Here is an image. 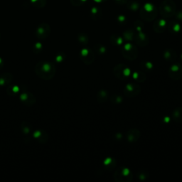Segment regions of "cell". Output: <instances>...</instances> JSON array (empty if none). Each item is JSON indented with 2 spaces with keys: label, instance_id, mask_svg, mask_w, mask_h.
<instances>
[{
  "label": "cell",
  "instance_id": "obj_1",
  "mask_svg": "<svg viewBox=\"0 0 182 182\" xmlns=\"http://www.w3.org/2000/svg\"><path fill=\"white\" fill-rule=\"evenodd\" d=\"M34 71L37 76L43 80H51L56 74V67L49 61H41L35 66Z\"/></svg>",
  "mask_w": 182,
  "mask_h": 182
},
{
  "label": "cell",
  "instance_id": "obj_2",
  "mask_svg": "<svg viewBox=\"0 0 182 182\" xmlns=\"http://www.w3.org/2000/svg\"><path fill=\"white\" fill-rule=\"evenodd\" d=\"M176 4L172 0H164L160 6V12L164 18H170L176 13Z\"/></svg>",
  "mask_w": 182,
  "mask_h": 182
},
{
  "label": "cell",
  "instance_id": "obj_3",
  "mask_svg": "<svg viewBox=\"0 0 182 182\" xmlns=\"http://www.w3.org/2000/svg\"><path fill=\"white\" fill-rule=\"evenodd\" d=\"M113 178L117 182H130L133 178V176L128 168L120 167L115 171Z\"/></svg>",
  "mask_w": 182,
  "mask_h": 182
},
{
  "label": "cell",
  "instance_id": "obj_4",
  "mask_svg": "<svg viewBox=\"0 0 182 182\" xmlns=\"http://www.w3.org/2000/svg\"><path fill=\"white\" fill-rule=\"evenodd\" d=\"M139 15L143 20L150 22L156 18L157 16V9L152 4H146L140 9Z\"/></svg>",
  "mask_w": 182,
  "mask_h": 182
},
{
  "label": "cell",
  "instance_id": "obj_5",
  "mask_svg": "<svg viewBox=\"0 0 182 182\" xmlns=\"http://www.w3.org/2000/svg\"><path fill=\"white\" fill-rule=\"evenodd\" d=\"M122 54L125 58L129 61H134L138 56L137 48L131 44H127L122 47Z\"/></svg>",
  "mask_w": 182,
  "mask_h": 182
},
{
  "label": "cell",
  "instance_id": "obj_6",
  "mask_svg": "<svg viewBox=\"0 0 182 182\" xmlns=\"http://www.w3.org/2000/svg\"><path fill=\"white\" fill-rule=\"evenodd\" d=\"M113 73L115 77L119 78L120 80H125L129 78L131 75V71L129 67L123 63H119L115 66L113 69Z\"/></svg>",
  "mask_w": 182,
  "mask_h": 182
},
{
  "label": "cell",
  "instance_id": "obj_7",
  "mask_svg": "<svg viewBox=\"0 0 182 182\" xmlns=\"http://www.w3.org/2000/svg\"><path fill=\"white\" fill-rule=\"evenodd\" d=\"M124 95L129 98L137 97L141 93V87L136 83H128L124 88Z\"/></svg>",
  "mask_w": 182,
  "mask_h": 182
},
{
  "label": "cell",
  "instance_id": "obj_8",
  "mask_svg": "<svg viewBox=\"0 0 182 182\" xmlns=\"http://www.w3.org/2000/svg\"><path fill=\"white\" fill-rule=\"evenodd\" d=\"M80 58L81 61L86 65H91L95 61L94 52L91 49L85 48L80 51Z\"/></svg>",
  "mask_w": 182,
  "mask_h": 182
},
{
  "label": "cell",
  "instance_id": "obj_9",
  "mask_svg": "<svg viewBox=\"0 0 182 182\" xmlns=\"http://www.w3.org/2000/svg\"><path fill=\"white\" fill-rule=\"evenodd\" d=\"M51 33V28L49 26V24H46V23H43L41 24L39 26L37 27L35 32V35L38 39L44 40L48 38Z\"/></svg>",
  "mask_w": 182,
  "mask_h": 182
},
{
  "label": "cell",
  "instance_id": "obj_10",
  "mask_svg": "<svg viewBox=\"0 0 182 182\" xmlns=\"http://www.w3.org/2000/svg\"><path fill=\"white\" fill-rule=\"evenodd\" d=\"M168 73L172 80H180L182 78V66L179 63H174L169 68Z\"/></svg>",
  "mask_w": 182,
  "mask_h": 182
},
{
  "label": "cell",
  "instance_id": "obj_11",
  "mask_svg": "<svg viewBox=\"0 0 182 182\" xmlns=\"http://www.w3.org/2000/svg\"><path fill=\"white\" fill-rule=\"evenodd\" d=\"M135 41L137 45L141 47L146 46L149 44V38L145 33H142L141 31H139L137 34H135Z\"/></svg>",
  "mask_w": 182,
  "mask_h": 182
},
{
  "label": "cell",
  "instance_id": "obj_12",
  "mask_svg": "<svg viewBox=\"0 0 182 182\" xmlns=\"http://www.w3.org/2000/svg\"><path fill=\"white\" fill-rule=\"evenodd\" d=\"M20 99L22 103L27 106H31L35 103L34 96L30 92H26V93H22L21 95Z\"/></svg>",
  "mask_w": 182,
  "mask_h": 182
},
{
  "label": "cell",
  "instance_id": "obj_13",
  "mask_svg": "<svg viewBox=\"0 0 182 182\" xmlns=\"http://www.w3.org/2000/svg\"><path fill=\"white\" fill-rule=\"evenodd\" d=\"M140 138V132L137 129L130 130L127 134V139L129 142L135 143Z\"/></svg>",
  "mask_w": 182,
  "mask_h": 182
},
{
  "label": "cell",
  "instance_id": "obj_14",
  "mask_svg": "<svg viewBox=\"0 0 182 182\" xmlns=\"http://www.w3.org/2000/svg\"><path fill=\"white\" fill-rule=\"evenodd\" d=\"M167 27V24L164 19H159L155 22L153 25L154 31L157 33H162L165 31Z\"/></svg>",
  "mask_w": 182,
  "mask_h": 182
},
{
  "label": "cell",
  "instance_id": "obj_15",
  "mask_svg": "<svg viewBox=\"0 0 182 182\" xmlns=\"http://www.w3.org/2000/svg\"><path fill=\"white\" fill-rule=\"evenodd\" d=\"M164 58L169 62H174L177 58V54L174 50L169 49L164 52Z\"/></svg>",
  "mask_w": 182,
  "mask_h": 182
},
{
  "label": "cell",
  "instance_id": "obj_16",
  "mask_svg": "<svg viewBox=\"0 0 182 182\" xmlns=\"http://www.w3.org/2000/svg\"><path fill=\"white\" fill-rule=\"evenodd\" d=\"M132 77H133L134 80L139 83H143L146 80L145 73L141 70H137V71L134 72L132 74Z\"/></svg>",
  "mask_w": 182,
  "mask_h": 182
},
{
  "label": "cell",
  "instance_id": "obj_17",
  "mask_svg": "<svg viewBox=\"0 0 182 182\" xmlns=\"http://www.w3.org/2000/svg\"><path fill=\"white\" fill-rule=\"evenodd\" d=\"M109 95L108 93H107V91H105V90H102V91H100L97 94V100L100 103H103V102H105L108 99Z\"/></svg>",
  "mask_w": 182,
  "mask_h": 182
},
{
  "label": "cell",
  "instance_id": "obj_18",
  "mask_svg": "<svg viewBox=\"0 0 182 182\" xmlns=\"http://www.w3.org/2000/svg\"><path fill=\"white\" fill-rule=\"evenodd\" d=\"M173 119L176 123H182V107H177L173 111Z\"/></svg>",
  "mask_w": 182,
  "mask_h": 182
},
{
  "label": "cell",
  "instance_id": "obj_19",
  "mask_svg": "<svg viewBox=\"0 0 182 182\" xmlns=\"http://www.w3.org/2000/svg\"><path fill=\"white\" fill-rule=\"evenodd\" d=\"M110 41L114 46H120L123 44V37L117 34H113L110 37Z\"/></svg>",
  "mask_w": 182,
  "mask_h": 182
},
{
  "label": "cell",
  "instance_id": "obj_20",
  "mask_svg": "<svg viewBox=\"0 0 182 182\" xmlns=\"http://www.w3.org/2000/svg\"><path fill=\"white\" fill-rule=\"evenodd\" d=\"M167 27L169 31L172 33H176L180 31V26L178 23L175 22H169L167 24Z\"/></svg>",
  "mask_w": 182,
  "mask_h": 182
},
{
  "label": "cell",
  "instance_id": "obj_21",
  "mask_svg": "<svg viewBox=\"0 0 182 182\" xmlns=\"http://www.w3.org/2000/svg\"><path fill=\"white\" fill-rule=\"evenodd\" d=\"M115 165L116 161L112 158H107L104 161V166L107 169H112L113 168L115 167Z\"/></svg>",
  "mask_w": 182,
  "mask_h": 182
},
{
  "label": "cell",
  "instance_id": "obj_22",
  "mask_svg": "<svg viewBox=\"0 0 182 182\" xmlns=\"http://www.w3.org/2000/svg\"><path fill=\"white\" fill-rule=\"evenodd\" d=\"M135 32L132 30H128L125 32L123 33V36H124V38L125 40L129 41H134L135 39Z\"/></svg>",
  "mask_w": 182,
  "mask_h": 182
},
{
  "label": "cell",
  "instance_id": "obj_23",
  "mask_svg": "<svg viewBox=\"0 0 182 182\" xmlns=\"http://www.w3.org/2000/svg\"><path fill=\"white\" fill-rule=\"evenodd\" d=\"M33 6L38 8L44 7L46 4V0H30Z\"/></svg>",
  "mask_w": 182,
  "mask_h": 182
},
{
  "label": "cell",
  "instance_id": "obj_24",
  "mask_svg": "<svg viewBox=\"0 0 182 182\" xmlns=\"http://www.w3.org/2000/svg\"><path fill=\"white\" fill-rule=\"evenodd\" d=\"M91 15V17L93 19H98L100 18L101 12H100V9H98V8H93Z\"/></svg>",
  "mask_w": 182,
  "mask_h": 182
},
{
  "label": "cell",
  "instance_id": "obj_25",
  "mask_svg": "<svg viewBox=\"0 0 182 182\" xmlns=\"http://www.w3.org/2000/svg\"><path fill=\"white\" fill-rule=\"evenodd\" d=\"M140 66L142 69L145 70H151L153 68L152 63L151 62H149V61H144V62H142Z\"/></svg>",
  "mask_w": 182,
  "mask_h": 182
},
{
  "label": "cell",
  "instance_id": "obj_26",
  "mask_svg": "<svg viewBox=\"0 0 182 182\" xmlns=\"http://www.w3.org/2000/svg\"><path fill=\"white\" fill-rule=\"evenodd\" d=\"M78 40L81 44H86L88 42V37L86 34L85 33H80L78 36Z\"/></svg>",
  "mask_w": 182,
  "mask_h": 182
},
{
  "label": "cell",
  "instance_id": "obj_27",
  "mask_svg": "<svg viewBox=\"0 0 182 182\" xmlns=\"http://www.w3.org/2000/svg\"><path fill=\"white\" fill-rule=\"evenodd\" d=\"M123 98H122L120 95H113V96L111 98V101H112L113 103H116V104H119L123 102Z\"/></svg>",
  "mask_w": 182,
  "mask_h": 182
},
{
  "label": "cell",
  "instance_id": "obj_28",
  "mask_svg": "<svg viewBox=\"0 0 182 182\" xmlns=\"http://www.w3.org/2000/svg\"><path fill=\"white\" fill-rule=\"evenodd\" d=\"M148 176H149V174H148V173L146 172V171H140V172L138 173V174H137V178H139V179L142 180H146V178H148Z\"/></svg>",
  "mask_w": 182,
  "mask_h": 182
},
{
  "label": "cell",
  "instance_id": "obj_29",
  "mask_svg": "<svg viewBox=\"0 0 182 182\" xmlns=\"http://www.w3.org/2000/svg\"><path fill=\"white\" fill-rule=\"evenodd\" d=\"M95 50L99 54H105L106 53V48L104 46L100 45V44H99L95 47Z\"/></svg>",
  "mask_w": 182,
  "mask_h": 182
},
{
  "label": "cell",
  "instance_id": "obj_30",
  "mask_svg": "<svg viewBox=\"0 0 182 182\" xmlns=\"http://www.w3.org/2000/svg\"><path fill=\"white\" fill-rule=\"evenodd\" d=\"M87 0H70V2H71L72 5L73 6H81L82 4H83Z\"/></svg>",
  "mask_w": 182,
  "mask_h": 182
},
{
  "label": "cell",
  "instance_id": "obj_31",
  "mask_svg": "<svg viewBox=\"0 0 182 182\" xmlns=\"http://www.w3.org/2000/svg\"><path fill=\"white\" fill-rule=\"evenodd\" d=\"M41 49V44L40 43H36L33 46V51H34L35 53L40 52Z\"/></svg>",
  "mask_w": 182,
  "mask_h": 182
},
{
  "label": "cell",
  "instance_id": "obj_32",
  "mask_svg": "<svg viewBox=\"0 0 182 182\" xmlns=\"http://www.w3.org/2000/svg\"><path fill=\"white\" fill-rule=\"evenodd\" d=\"M116 2H117V4H125V3L128 1V0H115Z\"/></svg>",
  "mask_w": 182,
  "mask_h": 182
},
{
  "label": "cell",
  "instance_id": "obj_33",
  "mask_svg": "<svg viewBox=\"0 0 182 182\" xmlns=\"http://www.w3.org/2000/svg\"><path fill=\"white\" fill-rule=\"evenodd\" d=\"M94 1L98 3H102V2H105V1H107V0H94Z\"/></svg>",
  "mask_w": 182,
  "mask_h": 182
},
{
  "label": "cell",
  "instance_id": "obj_34",
  "mask_svg": "<svg viewBox=\"0 0 182 182\" xmlns=\"http://www.w3.org/2000/svg\"><path fill=\"white\" fill-rule=\"evenodd\" d=\"M3 65H4V63H3L2 60H1V58H0V68H2Z\"/></svg>",
  "mask_w": 182,
  "mask_h": 182
},
{
  "label": "cell",
  "instance_id": "obj_35",
  "mask_svg": "<svg viewBox=\"0 0 182 182\" xmlns=\"http://www.w3.org/2000/svg\"><path fill=\"white\" fill-rule=\"evenodd\" d=\"M180 58H181V61H182V54L181 55V57H180Z\"/></svg>",
  "mask_w": 182,
  "mask_h": 182
}]
</instances>
